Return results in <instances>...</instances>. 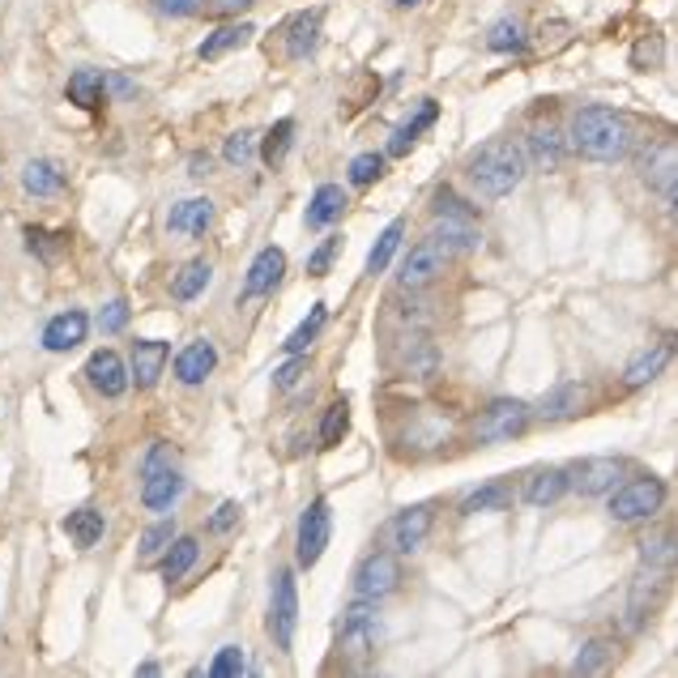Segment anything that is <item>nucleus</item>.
Listing matches in <instances>:
<instances>
[{"label":"nucleus","mask_w":678,"mask_h":678,"mask_svg":"<svg viewBox=\"0 0 678 678\" xmlns=\"http://www.w3.org/2000/svg\"><path fill=\"white\" fill-rule=\"evenodd\" d=\"M137 675L154 678V675H159V661H141V666H137Z\"/></svg>","instance_id":"nucleus-59"},{"label":"nucleus","mask_w":678,"mask_h":678,"mask_svg":"<svg viewBox=\"0 0 678 678\" xmlns=\"http://www.w3.org/2000/svg\"><path fill=\"white\" fill-rule=\"evenodd\" d=\"M282 278H287V252H282V248H265V252L252 260L248 278H244L239 303H252V299H265V294H273Z\"/></svg>","instance_id":"nucleus-14"},{"label":"nucleus","mask_w":678,"mask_h":678,"mask_svg":"<svg viewBox=\"0 0 678 678\" xmlns=\"http://www.w3.org/2000/svg\"><path fill=\"white\" fill-rule=\"evenodd\" d=\"M397 584H401V563H397L392 550H372V555L355 568V598L380 602V598H388Z\"/></svg>","instance_id":"nucleus-11"},{"label":"nucleus","mask_w":678,"mask_h":678,"mask_svg":"<svg viewBox=\"0 0 678 678\" xmlns=\"http://www.w3.org/2000/svg\"><path fill=\"white\" fill-rule=\"evenodd\" d=\"M435 218H474V209L452 193V189H440L435 193Z\"/></svg>","instance_id":"nucleus-50"},{"label":"nucleus","mask_w":678,"mask_h":678,"mask_svg":"<svg viewBox=\"0 0 678 678\" xmlns=\"http://www.w3.org/2000/svg\"><path fill=\"white\" fill-rule=\"evenodd\" d=\"M252 154H257V132H252V129L230 132V137H226L223 159L230 162V166H244V162H252Z\"/></svg>","instance_id":"nucleus-45"},{"label":"nucleus","mask_w":678,"mask_h":678,"mask_svg":"<svg viewBox=\"0 0 678 678\" xmlns=\"http://www.w3.org/2000/svg\"><path fill=\"white\" fill-rule=\"evenodd\" d=\"M641 171H645L648 189L666 196V205L675 209V193H678V146H675V137H661V141L645 146V154H641Z\"/></svg>","instance_id":"nucleus-10"},{"label":"nucleus","mask_w":678,"mask_h":678,"mask_svg":"<svg viewBox=\"0 0 678 678\" xmlns=\"http://www.w3.org/2000/svg\"><path fill=\"white\" fill-rule=\"evenodd\" d=\"M125 324H129V299H111V303L98 312V329H103V333H125Z\"/></svg>","instance_id":"nucleus-49"},{"label":"nucleus","mask_w":678,"mask_h":678,"mask_svg":"<svg viewBox=\"0 0 678 678\" xmlns=\"http://www.w3.org/2000/svg\"><path fill=\"white\" fill-rule=\"evenodd\" d=\"M86 333H90V316H86L82 308L56 312V316L47 321V329H43V351H52V355L73 351V346H82V342H86Z\"/></svg>","instance_id":"nucleus-16"},{"label":"nucleus","mask_w":678,"mask_h":678,"mask_svg":"<svg viewBox=\"0 0 678 678\" xmlns=\"http://www.w3.org/2000/svg\"><path fill=\"white\" fill-rule=\"evenodd\" d=\"M180 495H184V478H180L175 465H162V470L141 474V504H146L150 513H166Z\"/></svg>","instance_id":"nucleus-17"},{"label":"nucleus","mask_w":678,"mask_h":678,"mask_svg":"<svg viewBox=\"0 0 678 678\" xmlns=\"http://www.w3.org/2000/svg\"><path fill=\"white\" fill-rule=\"evenodd\" d=\"M166 358H171V346H166V342H137V346H132V376L129 380L141 388L159 385Z\"/></svg>","instance_id":"nucleus-24"},{"label":"nucleus","mask_w":678,"mask_h":678,"mask_svg":"<svg viewBox=\"0 0 678 678\" xmlns=\"http://www.w3.org/2000/svg\"><path fill=\"white\" fill-rule=\"evenodd\" d=\"M239 517H244V508H239L235 499H226V504H218V513L209 517V534H214V538H223V534H230V529L239 525Z\"/></svg>","instance_id":"nucleus-51"},{"label":"nucleus","mask_w":678,"mask_h":678,"mask_svg":"<svg viewBox=\"0 0 678 678\" xmlns=\"http://www.w3.org/2000/svg\"><path fill=\"white\" fill-rule=\"evenodd\" d=\"M308 372H312V367H308V358L287 355V363H282V367H278V376H273V385H278V392H291V388L299 385Z\"/></svg>","instance_id":"nucleus-48"},{"label":"nucleus","mask_w":678,"mask_h":678,"mask_svg":"<svg viewBox=\"0 0 678 678\" xmlns=\"http://www.w3.org/2000/svg\"><path fill=\"white\" fill-rule=\"evenodd\" d=\"M568 491H572L568 470H538V474L525 483V499H529L534 508H550V504H559Z\"/></svg>","instance_id":"nucleus-28"},{"label":"nucleus","mask_w":678,"mask_h":678,"mask_svg":"<svg viewBox=\"0 0 678 678\" xmlns=\"http://www.w3.org/2000/svg\"><path fill=\"white\" fill-rule=\"evenodd\" d=\"M329 538H333V508H329V499H312L299 517V534H294L299 568H316L321 555L329 550Z\"/></svg>","instance_id":"nucleus-6"},{"label":"nucleus","mask_w":678,"mask_h":678,"mask_svg":"<svg viewBox=\"0 0 678 678\" xmlns=\"http://www.w3.org/2000/svg\"><path fill=\"white\" fill-rule=\"evenodd\" d=\"M435 116H440V103H435V98H427V103L419 107V116H410L401 129L392 132V141H388V159H401V154H410V150L419 146L422 132L435 125Z\"/></svg>","instance_id":"nucleus-26"},{"label":"nucleus","mask_w":678,"mask_h":678,"mask_svg":"<svg viewBox=\"0 0 678 678\" xmlns=\"http://www.w3.org/2000/svg\"><path fill=\"white\" fill-rule=\"evenodd\" d=\"M321 43V9L316 13H294L287 22V56L291 61H308Z\"/></svg>","instance_id":"nucleus-27"},{"label":"nucleus","mask_w":678,"mask_h":678,"mask_svg":"<svg viewBox=\"0 0 678 678\" xmlns=\"http://www.w3.org/2000/svg\"><path fill=\"white\" fill-rule=\"evenodd\" d=\"M563 34H572L568 22H547V26L538 31V47H559V43H563Z\"/></svg>","instance_id":"nucleus-55"},{"label":"nucleus","mask_w":678,"mask_h":678,"mask_svg":"<svg viewBox=\"0 0 678 678\" xmlns=\"http://www.w3.org/2000/svg\"><path fill=\"white\" fill-rule=\"evenodd\" d=\"M346 205H351L346 189H337V184H321V189L312 193V205H308L303 223L312 226V230H324V226H333L342 214H346Z\"/></svg>","instance_id":"nucleus-22"},{"label":"nucleus","mask_w":678,"mask_h":678,"mask_svg":"<svg viewBox=\"0 0 678 678\" xmlns=\"http://www.w3.org/2000/svg\"><path fill=\"white\" fill-rule=\"evenodd\" d=\"M346 431H351V406L337 397L329 410H324V419H321V449H337L342 440H346Z\"/></svg>","instance_id":"nucleus-40"},{"label":"nucleus","mask_w":678,"mask_h":678,"mask_svg":"<svg viewBox=\"0 0 678 678\" xmlns=\"http://www.w3.org/2000/svg\"><path fill=\"white\" fill-rule=\"evenodd\" d=\"M623 474H627L623 456H589L568 470V483H572V491H581L584 499H602L623 483Z\"/></svg>","instance_id":"nucleus-9"},{"label":"nucleus","mask_w":678,"mask_h":678,"mask_svg":"<svg viewBox=\"0 0 678 678\" xmlns=\"http://www.w3.org/2000/svg\"><path fill=\"white\" fill-rule=\"evenodd\" d=\"M252 670V661H248V648L239 645H226L214 653V661H209V678H244Z\"/></svg>","instance_id":"nucleus-41"},{"label":"nucleus","mask_w":678,"mask_h":678,"mask_svg":"<svg viewBox=\"0 0 678 678\" xmlns=\"http://www.w3.org/2000/svg\"><path fill=\"white\" fill-rule=\"evenodd\" d=\"M175 538V520L166 517V520H154V525H146L141 529V542H137V555L141 559H154V555H162L166 550V542Z\"/></svg>","instance_id":"nucleus-43"},{"label":"nucleus","mask_w":678,"mask_h":678,"mask_svg":"<svg viewBox=\"0 0 678 678\" xmlns=\"http://www.w3.org/2000/svg\"><path fill=\"white\" fill-rule=\"evenodd\" d=\"M166 226L175 230V235H189V239H201L209 226H214V201H205V196H193V201H180L175 209H171V218Z\"/></svg>","instance_id":"nucleus-20"},{"label":"nucleus","mask_w":678,"mask_h":678,"mask_svg":"<svg viewBox=\"0 0 678 678\" xmlns=\"http://www.w3.org/2000/svg\"><path fill=\"white\" fill-rule=\"evenodd\" d=\"M431 525H435V504H415V508H406L401 517L392 520V542H397V550H401V555H415V550L427 542Z\"/></svg>","instance_id":"nucleus-18"},{"label":"nucleus","mask_w":678,"mask_h":678,"mask_svg":"<svg viewBox=\"0 0 678 678\" xmlns=\"http://www.w3.org/2000/svg\"><path fill=\"white\" fill-rule=\"evenodd\" d=\"M154 4H159V13H166V18H196L205 0H154Z\"/></svg>","instance_id":"nucleus-53"},{"label":"nucleus","mask_w":678,"mask_h":678,"mask_svg":"<svg viewBox=\"0 0 678 678\" xmlns=\"http://www.w3.org/2000/svg\"><path fill=\"white\" fill-rule=\"evenodd\" d=\"M452 265V252L444 244H435V239H422L415 244L406 260H401V269H397V282H401V291H427V287H435L444 273H449Z\"/></svg>","instance_id":"nucleus-3"},{"label":"nucleus","mask_w":678,"mask_h":678,"mask_svg":"<svg viewBox=\"0 0 678 678\" xmlns=\"http://www.w3.org/2000/svg\"><path fill=\"white\" fill-rule=\"evenodd\" d=\"M103 86H111V90H116V95H137V90H132L129 82H125V77H107V82H103Z\"/></svg>","instance_id":"nucleus-58"},{"label":"nucleus","mask_w":678,"mask_h":678,"mask_svg":"<svg viewBox=\"0 0 678 678\" xmlns=\"http://www.w3.org/2000/svg\"><path fill=\"white\" fill-rule=\"evenodd\" d=\"M294 627H299V584H294V572H278L273 602H269V641L278 645V653H291Z\"/></svg>","instance_id":"nucleus-8"},{"label":"nucleus","mask_w":678,"mask_h":678,"mask_svg":"<svg viewBox=\"0 0 678 678\" xmlns=\"http://www.w3.org/2000/svg\"><path fill=\"white\" fill-rule=\"evenodd\" d=\"M252 34H257V31H252L248 22L218 26V31H214L209 39H205V43H201V47H196V56H201V61H218V56H226V52H239V47H244Z\"/></svg>","instance_id":"nucleus-29"},{"label":"nucleus","mask_w":678,"mask_h":678,"mask_svg":"<svg viewBox=\"0 0 678 678\" xmlns=\"http://www.w3.org/2000/svg\"><path fill=\"white\" fill-rule=\"evenodd\" d=\"M589 162H618L632 150V125L614 107H581L568 137Z\"/></svg>","instance_id":"nucleus-1"},{"label":"nucleus","mask_w":678,"mask_h":678,"mask_svg":"<svg viewBox=\"0 0 678 678\" xmlns=\"http://www.w3.org/2000/svg\"><path fill=\"white\" fill-rule=\"evenodd\" d=\"M209 278H214V269H209V260H189L180 273H175V287H171V294H175V303H193L196 294L209 287Z\"/></svg>","instance_id":"nucleus-33"},{"label":"nucleus","mask_w":678,"mask_h":678,"mask_svg":"<svg viewBox=\"0 0 678 678\" xmlns=\"http://www.w3.org/2000/svg\"><path fill=\"white\" fill-rule=\"evenodd\" d=\"M525 159L534 162L538 171H559L563 166V159H568V137H563V129L555 125V120H534L529 125V132H525Z\"/></svg>","instance_id":"nucleus-12"},{"label":"nucleus","mask_w":678,"mask_h":678,"mask_svg":"<svg viewBox=\"0 0 678 678\" xmlns=\"http://www.w3.org/2000/svg\"><path fill=\"white\" fill-rule=\"evenodd\" d=\"M376 627H380V606H376L372 598H358L355 606H346L342 627H337V636H342V657L367 661L372 648H376Z\"/></svg>","instance_id":"nucleus-5"},{"label":"nucleus","mask_w":678,"mask_h":678,"mask_svg":"<svg viewBox=\"0 0 678 678\" xmlns=\"http://www.w3.org/2000/svg\"><path fill=\"white\" fill-rule=\"evenodd\" d=\"M435 367H440V351H435L427 337H415V342L406 346L401 372H406L410 380H427V376H435Z\"/></svg>","instance_id":"nucleus-36"},{"label":"nucleus","mask_w":678,"mask_h":678,"mask_svg":"<svg viewBox=\"0 0 678 678\" xmlns=\"http://www.w3.org/2000/svg\"><path fill=\"white\" fill-rule=\"evenodd\" d=\"M618 661V645L614 641H589L572 661V675H602Z\"/></svg>","instance_id":"nucleus-34"},{"label":"nucleus","mask_w":678,"mask_h":678,"mask_svg":"<svg viewBox=\"0 0 678 678\" xmlns=\"http://www.w3.org/2000/svg\"><path fill=\"white\" fill-rule=\"evenodd\" d=\"M86 380H90V388L95 392H103L107 401H116V397H125V388L132 385L129 380V363H125V355L120 351H98V355H90V363H86Z\"/></svg>","instance_id":"nucleus-13"},{"label":"nucleus","mask_w":678,"mask_h":678,"mask_svg":"<svg viewBox=\"0 0 678 678\" xmlns=\"http://www.w3.org/2000/svg\"><path fill=\"white\" fill-rule=\"evenodd\" d=\"M525 166H529V159H525V150L517 141H491L486 150H478L470 159L465 175H470V184L478 193L495 201V196H508L525 180Z\"/></svg>","instance_id":"nucleus-2"},{"label":"nucleus","mask_w":678,"mask_h":678,"mask_svg":"<svg viewBox=\"0 0 678 678\" xmlns=\"http://www.w3.org/2000/svg\"><path fill=\"white\" fill-rule=\"evenodd\" d=\"M670 563H675V534H670V529H661V534H653V538L641 542V568L666 577Z\"/></svg>","instance_id":"nucleus-37"},{"label":"nucleus","mask_w":678,"mask_h":678,"mask_svg":"<svg viewBox=\"0 0 678 678\" xmlns=\"http://www.w3.org/2000/svg\"><path fill=\"white\" fill-rule=\"evenodd\" d=\"M324 321H329V308H324V303H312V312H308V316L299 321V329L282 342V351H287V355H308V346L321 337Z\"/></svg>","instance_id":"nucleus-35"},{"label":"nucleus","mask_w":678,"mask_h":678,"mask_svg":"<svg viewBox=\"0 0 678 678\" xmlns=\"http://www.w3.org/2000/svg\"><path fill=\"white\" fill-rule=\"evenodd\" d=\"M486 47H491V52H520V47H525V31H520L517 18L495 22L491 34H486Z\"/></svg>","instance_id":"nucleus-44"},{"label":"nucleus","mask_w":678,"mask_h":678,"mask_svg":"<svg viewBox=\"0 0 678 678\" xmlns=\"http://www.w3.org/2000/svg\"><path fill=\"white\" fill-rule=\"evenodd\" d=\"M397 9H415V4H422V0H392Z\"/></svg>","instance_id":"nucleus-60"},{"label":"nucleus","mask_w":678,"mask_h":678,"mask_svg":"<svg viewBox=\"0 0 678 678\" xmlns=\"http://www.w3.org/2000/svg\"><path fill=\"white\" fill-rule=\"evenodd\" d=\"M218 367V346L209 342V337H193L180 355H175V380L180 385H189V388H196V385H205L209 380V372Z\"/></svg>","instance_id":"nucleus-15"},{"label":"nucleus","mask_w":678,"mask_h":678,"mask_svg":"<svg viewBox=\"0 0 678 678\" xmlns=\"http://www.w3.org/2000/svg\"><path fill=\"white\" fill-rule=\"evenodd\" d=\"M657 61H661V39H657V34H645V39L636 43V52H632V65L648 68V65H657Z\"/></svg>","instance_id":"nucleus-52"},{"label":"nucleus","mask_w":678,"mask_h":678,"mask_svg":"<svg viewBox=\"0 0 678 678\" xmlns=\"http://www.w3.org/2000/svg\"><path fill=\"white\" fill-rule=\"evenodd\" d=\"M508 504H513V483L499 478V483L478 486V491L461 504V513H465V517H478V513H499V508H508Z\"/></svg>","instance_id":"nucleus-32"},{"label":"nucleus","mask_w":678,"mask_h":678,"mask_svg":"<svg viewBox=\"0 0 678 678\" xmlns=\"http://www.w3.org/2000/svg\"><path fill=\"white\" fill-rule=\"evenodd\" d=\"M22 189H26V196H39V201L61 196L68 189L65 166L52 162V159H31L26 166H22Z\"/></svg>","instance_id":"nucleus-19"},{"label":"nucleus","mask_w":678,"mask_h":678,"mask_svg":"<svg viewBox=\"0 0 678 678\" xmlns=\"http://www.w3.org/2000/svg\"><path fill=\"white\" fill-rule=\"evenodd\" d=\"M65 95L73 107L98 111V107H103V73H95V68H77V73L68 77Z\"/></svg>","instance_id":"nucleus-30"},{"label":"nucleus","mask_w":678,"mask_h":678,"mask_svg":"<svg viewBox=\"0 0 678 678\" xmlns=\"http://www.w3.org/2000/svg\"><path fill=\"white\" fill-rule=\"evenodd\" d=\"M581 406H584V385H577V380H563V385H555L538 401V419H547V422H559V419H577L581 415Z\"/></svg>","instance_id":"nucleus-21"},{"label":"nucleus","mask_w":678,"mask_h":678,"mask_svg":"<svg viewBox=\"0 0 678 678\" xmlns=\"http://www.w3.org/2000/svg\"><path fill=\"white\" fill-rule=\"evenodd\" d=\"M248 4H252V0H214V9H218V13H244Z\"/></svg>","instance_id":"nucleus-57"},{"label":"nucleus","mask_w":678,"mask_h":678,"mask_svg":"<svg viewBox=\"0 0 678 678\" xmlns=\"http://www.w3.org/2000/svg\"><path fill=\"white\" fill-rule=\"evenodd\" d=\"M401 239H406V223L397 218V223H388L385 235L372 244V257H367V273H372V278H376V273H385L388 260L397 257V248H401Z\"/></svg>","instance_id":"nucleus-38"},{"label":"nucleus","mask_w":678,"mask_h":678,"mask_svg":"<svg viewBox=\"0 0 678 678\" xmlns=\"http://www.w3.org/2000/svg\"><path fill=\"white\" fill-rule=\"evenodd\" d=\"M26 248H31L34 257H43V260H47V265H52V260L65 257L68 235H65V230H56V235H52V230H39V226H26Z\"/></svg>","instance_id":"nucleus-42"},{"label":"nucleus","mask_w":678,"mask_h":678,"mask_svg":"<svg viewBox=\"0 0 678 678\" xmlns=\"http://www.w3.org/2000/svg\"><path fill=\"white\" fill-rule=\"evenodd\" d=\"M661 504H666V483L661 478H632V483L611 491V517L623 520V525L657 517Z\"/></svg>","instance_id":"nucleus-4"},{"label":"nucleus","mask_w":678,"mask_h":678,"mask_svg":"<svg viewBox=\"0 0 678 678\" xmlns=\"http://www.w3.org/2000/svg\"><path fill=\"white\" fill-rule=\"evenodd\" d=\"M337 252H342V239L337 235H329L321 248L308 257V278H324L329 269H333V260H337Z\"/></svg>","instance_id":"nucleus-47"},{"label":"nucleus","mask_w":678,"mask_h":678,"mask_svg":"<svg viewBox=\"0 0 678 678\" xmlns=\"http://www.w3.org/2000/svg\"><path fill=\"white\" fill-rule=\"evenodd\" d=\"M162 465H175V449L159 440L154 449L146 452V461H141V474H150V470H162Z\"/></svg>","instance_id":"nucleus-54"},{"label":"nucleus","mask_w":678,"mask_h":678,"mask_svg":"<svg viewBox=\"0 0 678 678\" xmlns=\"http://www.w3.org/2000/svg\"><path fill=\"white\" fill-rule=\"evenodd\" d=\"M675 358V342H657V346H648L641 358H632V367L623 372V385L627 388H645L653 385L661 372H666V363Z\"/></svg>","instance_id":"nucleus-25"},{"label":"nucleus","mask_w":678,"mask_h":678,"mask_svg":"<svg viewBox=\"0 0 678 678\" xmlns=\"http://www.w3.org/2000/svg\"><path fill=\"white\" fill-rule=\"evenodd\" d=\"M196 559H201V538H193V534L171 538L166 542V559H162V581L180 584L196 568Z\"/></svg>","instance_id":"nucleus-23"},{"label":"nucleus","mask_w":678,"mask_h":678,"mask_svg":"<svg viewBox=\"0 0 678 678\" xmlns=\"http://www.w3.org/2000/svg\"><path fill=\"white\" fill-rule=\"evenodd\" d=\"M189 171H193V180H205V175L214 171V159H205V154H193V162H189Z\"/></svg>","instance_id":"nucleus-56"},{"label":"nucleus","mask_w":678,"mask_h":678,"mask_svg":"<svg viewBox=\"0 0 678 678\" xmlns=\"http://www.w3.org/2000/svg\"><path fill=\"white\" fill-rule=\"evenodd\" d=\"M385 171H388V159L385 154H358L355 162H351V180L355 184H376V180H385Z\"/></svg>","instance_id":"nucleus-46"},{"label":"nucleus","mask_w":678,"mask_h":678,"mask_svg":"<svg viewBox=\"0 0 678 678\" xmlns=\"http://www.w3.org/2000/svg\"><path fill=\"white\" fill-rule=\"evenodd\" d=\"M529 419H534V406H525L517 397H495L483 415H478V427H474V431H478L483 444H499V440H517V435H525Z\"/></svg>","instance_id":"nucleus-7"},{"label":"nucleus","mask_w":678,"mask_h":678,"mask_svg":"<svg viewBox=\"0 0 678 678\" xmlns=\"http://www.w3.org/2000/svg\"><path fill=\"white\" fill-rule=\"evenodd\" d=\"M291 141H294V120H278L273 129L265 132V141H260V159H265V166H282L287 154H291Z\"/></svg>","instance_id":"nucleus-39"},{"label":"nucleus","mask_w":678,"mask_h":678,"mask_svg":"<svg viewBox=\"0 0 678 678\" xmlns=\"http://www.w3.org/2000/svg\"><path fill=\"white\" fill-rule=\"evenodd\" d=\"M103 529H107V517H103V513H95V508H77V513H68V517H65V534L82 550L98 547Z\"/></svg>","instance_id":"nucleus-31"}]
</instances>
